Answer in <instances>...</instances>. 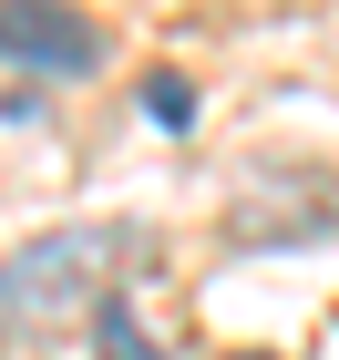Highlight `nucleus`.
<instances>
[{
	"label": "nucleus",
	"mask_w": 339,
	"mask_h": 360,
	"mask_svg": "<svg viewBox=\"0 0 339 360\" xmlns=\"http://www.w3.org/2000/svg\"><path fill=\"white\" fill-rule=\"evenodd\" d=\"M144 226L124 217H83V226H41V237H21L11 248V268H0V319H11V340H52L72 330V319H103L113 299H124V278L144 268Z\"/></svg>",
	"instance_id": "1"
},
{
	"label": "nucleus",
	"mask_w": 339,
	"mask_h": 360,
	"mask_svg": "<svg viewBox=\"0 0 339 360\" xmlns=\"http://www.w3.org/2000/svg\"><path fill=\"white\" fill-rule=\"evenodd\" d=\"M0 31H11V72H52V83H83V72H103V31L83 21V11H62V0H11L0 11Z\"/></svg>",
	"instance_id": "2"
},
{
	"label": "nucleus",
	"mask_w": 339,
	"mask_h": 360,
	"mask_svg": "<svg viewBox=\"0 0 339 360\" xmlns=\"http://www.w3.org/2000/svg\"><path fill=\"white\" fill-rule=\"evenodd\" d=\"M93 350H103V360H165V350H154V330L134 319V288H124V299L93 319Z\"/></svg>",
	"instance_id": "3"
},
{
	"label": "nucleus",
	"mask_w": 339,
	"mask_h": 360,
	"mask_svg": "<svg viewBox=\"0 0 339 360\" xmlns=\"http://www.w3.org/2000/svg\"><path fill=\"white\" fill-rule=\"evenodd\" d=\"M144 113H154V124H185V113H196L185 72H144Z\"/></svg>",
	"instance_id": "4"
}]
</instances>
